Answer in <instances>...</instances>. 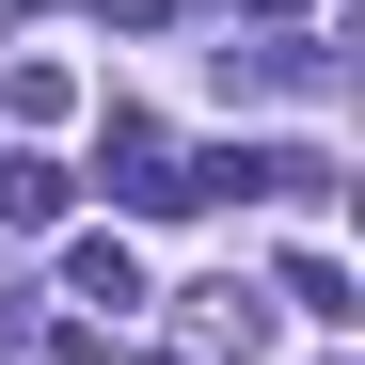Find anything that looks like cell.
I'll list each match as a JSON object with an SVG mask.
<instances>
[{"label": "cell", "mask_w": 365, "mask_h": 365, "mask_svg": "<svg viewBox=\"0 0 365 365\" xmlns=\"http://www.w3.org/2000/svg\"><path fill=\"white\" fill-rule=\"evenodd\" d=\"M334 80V48H302V32H255V48H222V96H318Z\"/></svg>", "instance_id": "2"}, {"label": "cell", "mask_w": 365, "mask_h": 365, "mask_svg": "<svg viewBox=\"0 0 365 365\" xmlns=\"http://www.w3.org/2000/svg\"><path fill=\"white\" fill-rule=\"evenodd\" d=\"M191 349H270V286H191Z\"/></svg>", "instance_id": "3"}, {"label": "cell", "mask_w": 365, "mask_h": 365, "mask_svg": "<svg viewBox=\"0 0 365 365\" xmlns=\"http://www.w3.org/2000/svg\"><path fill=\"white\" fill-rule=\"evenodd\" d=\"M0 222H64V159H0Z\"/></svg>", "instance_id": "5"}, {"label": "cell", "mask_w": 365, "mask_h": 365, "mask_svg": "<svg viewBox=\"0 0 365 365\" xmlns=\"http://www.w3.org/2000/svg\"><path fill=\"white\" fill-rule=\"evenodd\" d=\"M96 175H111V207H191V159H175L159 111H111V128H96Z\"/></svg>", "instance_id": "1"}, {"label": "cell", "mask_w": 365, "mask_h": 365, "mask_svg": "<svg viewBox=\"0 0 365 365\" xmlns=\"http://www.w3.org/2000/svg\"><path fill=\"white\" fill-rule=\"evenodd\" d=\"M128 365H191V349H128Z\"/></svg>", "instance_id": "7"}, {"label": "cell", "mask_w": 365, "mask_h": 365, "mask_svg": "<svg viewBox=\"0 0 365 365\" xmlns=\"http://www.w3.org/2000/svg\"><path fill=\"white\" fill-rule=\"evenodd\" d=\"M64 286H80V302H111V318L143 302V270H128V238H80V255H64Z\"/></svg>", "instance_id": "4"}, {"label": "cell", "mask_w": 365, "mask_h": 365, "mask_svg": "<svg viewBox=\"0 0 365 365\" xmlns=\"http://www.w3.org/2000/svg\"><path fill=\"white\" fill-rule=\"evenodd\" d=\"M0 349H32V286H0Z\"/></svg>", "instance_id": "6"}]
</instances>
